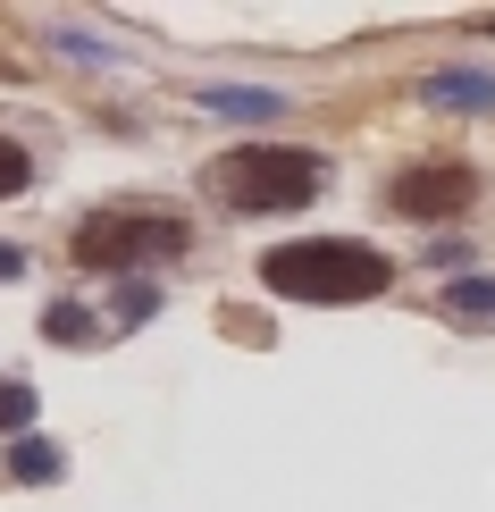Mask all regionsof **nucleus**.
I'll use <instances>...</instances> for the list:
<instances>
[{
	"label": "nucleus",
	"mask_w": 495,
	"mask_h": 512,
	"mask_svg": "<svg viewBox=\"0 0 495 512\" xmlns=\"http://www.w3.org/2000/svg\"><path fill=\"white\" fill-rule=\"evenodd\" d=\"M261 286L277 303H378L395 286V261L361 236H303L261 252Z\"/></svg>",
	"instance_id": "nucleus-1"
},
{
	"label": "nucleus",
	"mask_w": 495,
	"mask_h": 512,
	"mask_svg": "<svg viewBox=\"0 0 495 512\" xmlns=\"http://www.w3.org/2000/svg\"><path fill=\"white\" fill-rule=\"evenodd\" d=\"M210 202H227L235 219H286L303 210L319 185H328V160L319 152H294V143H235L202 168Z\"/></svg>",
	"instance_id": "nucleus-2"
},
{
	"label": "nucleus",
	"mask_w": 495,
	"mask_h": 512,
	"mask_svg": "<svg viewBox=\"0 0 495 512\" xmlns=\"http://www.w3.org/2000/svg\"><path fill=\"white\" fill-rule=\"evenodd\" d=\"M76 269H110V277H135V269H152V261H185L193 252V227L177 219V210H135V202H118V210H84L76 219Z\"/></svg>",
	"instance_id": "nucleus-3"
},
{
	"label": "nucleus",
	"mask_w": 495,
	"mask_h": 512,
	"mask_svg": "<svg viewBox=\"0 0 495 512\" xmlns=\"http://www.w3.org/2000/svg\"><path fill=\"white\" fill-rule=\"evenodd\" d=\"M479 202V177H470L462 160H412L386 177V210H403V219H454V210Z\"/></svg>",
	"instance_id": "nucleus-4"
},
{
	"label": "nucleus",
	"mask_w": 495,
	"mask_h": 512,
	"mask_svg": "<svg viewBox=\"0 0 495 512\" xmlns=\"http://www.w3.org/2000/svg\"><path fill=\"white\" fill-rule=\"evenodd\" d=\"M428 101H454V110H487V101H495V76H479V68H445V76H428Z\"/></svg>",
	"instance_id": "nucleus-5"
},
{
	"label": "nucleus",
	"mask_w": 495,
	"mask_h": 512,
	"mask_svg": "<svg viewBox=\"0 0 495 512\" xmlns=\"http://www.w3.org/2000/svg\"><path fill=\"white\" fill-rule=\"evenodd\" d=\"M59 471H68V454H59L51 437H42V445L26 437V445H17V454H9V479H26V487H51Z\"/></svg>",
	"instance_id": "nucleus-6"
},
{
	"label": "nucleus",
	"mask_w": 495,
	"mask_h": 512,
	"mask_svg": "<svg viewBox=\"0 0 495 512\" xmlns=\"http://www.w3.org/2000/svg\"><path fill=\"white\" fill-rule=\"evenodd\" d=\"M202 101H210V110H227V118H277V93H235V84H202Z\"/></svg>",
	"instance_id": "nucleus-7"
},
{
	"label": "nucleus",
	"mask_w": 495,
	"mask_h": 512,
	"mask_svg": "<svg viewBox=\"0 0 495 512\" xmlns=\"http://www.w3.org/2000/svg\"><path fill=\"white\" fill-rule=\"evenodd\" d=\"M445 311L487 319V311H495V277H454V286H445Z\"/></svg>",
	"instance_id": "nucleus-8"
},
{
	"label": "nucleus",
	"mask_w": 495,
	"mask_h": 512,
	"mask_svg": "<svg viewBox=\"0 0 495 512\" xmlns=\"http://www.w3.org/2000/svg\"><path fill=\"white\" fill-rule=\"evenodd\" d=\"M26 185H34V152L0 135V202H9V194H26Z\"/></svg>",
	"instance_id": "nucleus-9"
},
{
	"label": "nucleus",
	"mask_w": 495,
	"mask_h": 512,
	"mask_svg": "<svg viewBox=\"0 0 495 512\" xmlns=\"http://www.w3.org/2000/svg\"><path fill=\"white\" fill-rule=\"evenodd\" d=\"M42 328H51L59 345H84V336H93V311H84V303H51V319H42Z\"/></svg>",
	"instance_id": "nucleus-10"
},
{
	"label": "nucleus",
	"mask_w": 495,
	"mask_h": 512,
	"mask_svg": "<svg viewBox=\"0 0 495 512\" xmlns=\"http://www.w3.org/2000/svg\"><path fill=\"white\" fill-rule=\"evenodd\" d=\"M26 420H34V395L9 378V387H0V429H26Z\"/></svg>",
	"instance_id": "nucleus-11"
}]
</instances>
